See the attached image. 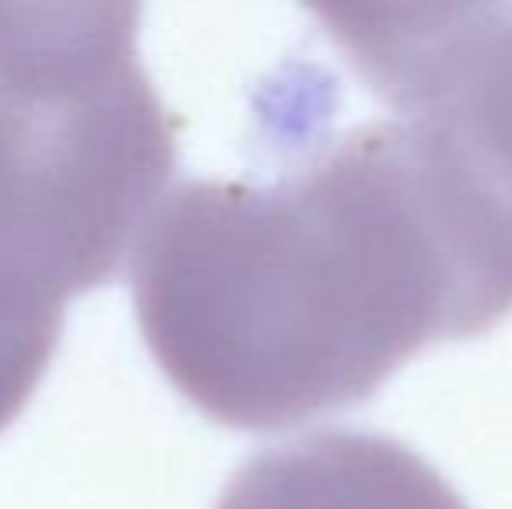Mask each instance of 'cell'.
<instances>
[{"label": "cell", "instance_id": "6da1fadb", "mask_svg": "<svg viewBox=\"0 0 512 509\" xmlns=\"http://www.w3.org/2000/svg\"><path fill=\"white\" fill-rule=\"evenodd\" d=\"M154 360L209 419L279 429L370 398L432 342L512 311L450 182L398 119L279 182H185L133 252Z\"/></svg>", "mask_w": 512, "mask_h": 509}, {"label": "cell", "instance_id": "7a4b0ae2", "mask_svg": "<svg viewBox=\"0 0 512 509\" xmlns=\"http://www.w3.org/2000/svg\"><path fill=\"white\" fill-rule=\"evenodd\" d=\"M136 4H0V429L74 297L112 283L168 196L178 119L136 56Z\"/></svg>", "mask_w": 512, "mask_h": 509}, {"label": "cell", "instance_id": "3957f363", "mask_svg": "<svg viewBox=\"0 0 512 509\" xmlns=\"http://www.w3.org/2000/svg\"><path fill=\"white\" fill-rule=\"evenodd\" d=\"M450 182L512 290V4L317 7Z\"/></svg>", "mask_w": 512, "mask_h": 509}, {"label": "cell", "instance_id": "277c9868", "mask_svg": "<svg viewBox=\"0 0 512 509\" xmlns=\"http://www.w3.org/2000/svg\"><path fill=\"white\" fill-rule=\"evenodd\" d=\"M216 509H471L405 443L377 433H310L279 443L230 478Z\"/></svg>", "mask_w": 512, "mask_h": 509}]
</instances>
